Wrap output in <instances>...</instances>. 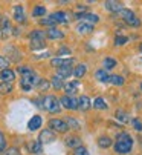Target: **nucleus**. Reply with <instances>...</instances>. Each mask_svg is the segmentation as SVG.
<instances>
[{
	"label": "nucleus",
	"instance_id": "5",
	"mask_svg": "<svg viewBox=\"0 0 142 155\" xmlns=\"http://www.w3.org/2000/svg\"><path fill=\"white\" fill-rule=\"evenodd\" d=\"M118 15H119L124 21H125V23L128 25V26H133V28H139L140 26V20H139V17L131 11V9H127V8H124L119 14H118Z\"/></svg>",
	"mask_w": 142,
	"mask_h": 155
},
{
	"label": "nucleus",
	"instance_id": "24",
	"mask_svg": "<svg viewBox=\"0 0 142 155\" xmlns=\"http://www.w3.org/2000/svg\"><path fill=\"white\" fill-rule=\"evenodd\" d=\"M98 146H99L101 149H109V147H112V146H113V141H112V138H110V137L103 135V137H99V138H98Z\"/></svg>",
	"mask_w": 142,
	"mask_h": 155
},
{
	"label": "nucleus",
	"instance_id": "26",
	"mask_svg": "<svg viewBox=\"0 0 142 155\" xmlns=\"http://www.w3.org/2000/svg\"><path fill=\"white\" fill-rule=\"evenodd\" d=\"M77 32L78 34H92L93 32V26L92 25H87V23H78L77 25Z\"/></svg>",
	"mask_w": 142,
	"mask_h": 155
},
{
	"label": "nucleus",
	"instance_id": "17",
	"mask_svg": "<svg viewBox=\"0 0 142 155\" xmlns=\"http://www.w3.org/2000/svg\"><path fill=\"white\" fill-rule=\"evenodd\" d=\"M41 124H43V118L40 115H32L28 121V130H31V132L38 130L41 127Z\"/></svg>",
	"mask_w": 142,
	"mask_h": 155
},
{
	"label": "nucleus",
	"instance_id": "6",
	"mask_svg": "<svg viewBox=\"0 0 142 155\" xmlns=\"http://www.w3.org/2000/svg\"><path fill=\"white\" fill-rule=\"evenodd\" d=\"M75 18L77 20H81L83 23H87V25H96L99 21V15L98 14H93V12H77L75 14Z\"/></svg>",
	"mask_w": 142,
	"mask_h": 155
},
{
	"label": "nucleus",
	"instance_id": "27",
	"mask_svg": "<svg viewBox=\"0 0 142 155\" xmlns=\"http://www.w3.org/2000/svg\"><path fill=\"white\" fill-rule=\"evenodd\" d=\"M64 121H66V124H67L69 130H78V129L81 127L75 117H66V120H64Z\"/></svg>",
	"mask_w": 142,
	"mask_h": 155
},
{
	"label": "nucleus",
	"instance_id": "15",
	"mask_svg": "<svg viewBox=\"0 0 142 155\" xmlns=\"http://www.w3.org/2000/svg\"><path fill=\"white\" fill-rule=\"evenodd\" d=\"M44 34H46L47 38H51V40H61V38H64V32L61 29H58L57 26L49 28L47 31H44Z\"/></svg>",
	"mask_w": 142,
	"mask_h": 155
},
{
	"label": "nucleus",
	"instance_id": "13",
	"mask_svg": "<svg viewBox=\"0 0 142 155\" xmlns=\"http://www.w3.org/2000/svg\"><path fill=\"white\" fill-rule=\"evenodd\" d=\"M63 87H64V91H66L67 97H72V95H74V94H77V92H78V89H80V81H78V80L67 81Z\"/></svg>",
	"mask_w": 142,
	"mask_h": 155
},
{
	"label": "nucleus",
	"instance_id": "4",
	"mask_svg": "<svg viewBox=\"0 0 142 155\" xmlns=\"http://www.w3.org/2000/svg\"><path fill=\"white\" fill-rule=\"evenodd\" d=\"M43 109L47 110L49 114H58L61 110L60 100L55 95H46V97H43Z\"/></svg>",
	"mask_w": 142,
	"mask_h": 155
},
{
	"label": "nucleus",
	"instance_id": "32",
	"mask_svg": "<svg viewBox=\"0 0 142 155\" xmlns=\"http://www.w3.org/2000/svg\"><path fill=\"white\" fill-rule=\"evenodd\" d=\"M93 107L99 109V110H104V109H107V103L104 101V98L98 97V98H95V101H93Z\"/></svg>",
	"mask_w": 142,
	"mask_h": 155
},
{
	"label": "nucleus",
	"instance_id": "18",
	"mask_svg": "<svg viewBox=\"0 0 142 155\" xmlns=\"http://www.w3.org/2000/svg\"><path fill=\"white\" fill-rule=\"evenodd\" d=\"M104 8H106L107 11H110V12H115V14H119V12L124 9V6H122L121 3L113 2V0H109V2H106V3H104Z\"/></svg>",
	"mask_w": 142,
	"mask_h": 155
},
{
	"label": "nucleus",
	"instance_id": "34",
	"mask_svg": "<svg viewBox=\"0 0 142 155\" xmlns=\"http://www.w3.org/2000/svg\"><path fill=\"white\" fill-rule=\"evenodd\" d=\"M44 14H46V8L43 5H38V6H35L32 9V17H41Z\"/></svg>",
	"mask_w": 142,
	"mask_h": 155
},
{
	"label": "nucleus",
	"instance_id": "7",
	"mask_svg": "<svg viewBox=\"0 0 142 155\" xmlns=\"http://www.w3.org/2000/svg\"><path fill=\"white\" fill-rule=\"evenodd\" d=\"M49 129L54 132V134H55V132H60V134H66V132L69 130L66 121L61 120V118H52V120H49Z\"/></svg>",
	"mask_w": 142,
	"mask_h": 155
},
{
	"label": "nucleus",
	"instance_id": "16",
	"mask_svg": "<svg viewBox=\"0 0 142 155\" xmlns=\"http://www.w3.org/2000/svg\"><path fill=\"white\" fill-rule=\"evenodd\" d=\"M14 20L17 21V23L23 25L26 21V15H25V8H23L21 5H17L14 6Z\"/></svg>",
	"mask_w": 142,
	"mask_h": 155
},
{
	"label": "nucleus",
	"instance_id": "14",
	"mask_svg": "<svg viewBox=\"0 0 142 155\" xmlns=\"http://www.w3.org/2000/svg\"><path fill=\"white\" fill-rule=\"evenodd\" d=\"M14 80H15V72L12 69L6 68L0 71V81L2 83H14Z\"/></svg>",
	"mask_w": 142,
	"mask_h": 155
},
{
	"label": "nucleus",
	"instance_id": "42",
	"mask_svg": "<svg viewBox=\"0 0 142 155\" xmlns=\"http://www.w3.org/2000/svg\"><path fill=\"white\" fill-rule=\"evenodd\" d=\"M32 103H35V104H37V107L43 109V97H40V98H35V100H32Z\"/></svg>",
	"mask_w": 142,
	"mask_h": 155
},
{
	"label": "nucleus",
	"instance_id": "2",
	"mask_svg": "<svg viewBox=\"0 0 142 155\" xmlns=\"http://www.w3.org/2000/svg\"><path fill=\"white\" fill-rule=\"evenodd\" d=\"M113 149L116 153L119 155H125V153H130L131 149H133V138L130 134L127 132H122L116 137V141L113 143Z\"/></svg>",
	"mask_w": 142,
	"mask_h": 155
},
{
	"label": "nucleus",
	"instance_id": "30",
	"mask_svg": "<svg viewBox=\"0 0 142 155\" xmlns=\"http://www.w3.org/2000/svg\"><path fill=\"white\" fill-rule=\"evenodd\" d=\"M109 83H112V84H115V86H122V84L125 83V80H124L122 75H110Z\"/></svg>",
	"mask_w": 142,
	"mask_h": 155
},
{
	"label": "nucleus",
	"instance_id": "44",
	"mask_svg": "<svg viewBox=\"0 0 142 155\" xmlns=\"http://www.w3.org/2000/svg\"><path fill=\"white\" fill-rule=\"evenodd\" d=\"M63 54H67V55H69V54H70V49H69V48H61V49L58 51V54H57V55H58V57H61Z\"/></svg>",
	"mask_w": 142,
	"mask_h": 155
},
{
	"label": "nucleus",
	"instance_id": "33",
	"mask_svg": "<svg viewBox=\"0 0 142 155\" xmlns=\"http://www.w3.org/2000/svg\"><path fill=\"white\" fill-rule=\"evenodd\" d=\"M37 89L38 91H46V89H49V87H51V83H49V80H38V83H37Z\"/></svg>",
	"mask_w": 142,
	"mask_h": 155
},
{
	"label": "nucleus",
	"instance_id": "10",
	"mask_svg": "<svg viewBox=\"0 0 142 155\" xmlns=\"http://www.w3.org/2000/svg\"><path fill=\"white\" fill-rule=\"evenodd\" d=\"M74 63V58L72 57H55L51 60V64L54 66V68H63V66H72Z\"/></svg>",
	"mask_w": 142,
	"mask_h": 155
},
{
	"label": "nucleus",
	"instance_id": "1",
	"mask_svg": "<svg viewBox=\"0 0 142 155\" xmlns=\"http://www.w3.org/2000/svg\"><path fill=\"white\" fill-rule=\"evenodd\" d=\"M17 72L21 75V80H20V87L25 92H29L32 87L37 86L40 77L32 71V68H29V66H18L17 68Z\"/></svg>",
	"mask_w": 142,
	"mask_h": 155
},
{
	"label": "nucleus",
	"instance_id": "36",
	"mask_svg": "<svg viewBox=\"0 0 142 155\" xmlns=\"http://www.w3.org/2000/svg\"><path fill=\"white\" fill-rule=\"evenodd\" d=\"M127 41H128V38L125 35H116L115 37V46H122Z\"/></svg>",
	"mask_w": 142,
	"mask_h": 155
},
{
	"label": "nucleus",
	"instance_id": "31",
	"mask_svg": "<svg viewBox=\"0 0 142 155\" xmlns=\"http://www.w3.org/2000/svg\"><path fill=\"white\" fill-rule=\"evenodd\" d=\"M41 144L38 143V141H29V152H32V153H35V155H40V152H41Z\"/></svg>",
	"mask_w": 142,
	"mask_h": 155
},
{
	"label": "nucleus",
	"instance_id": "25",
	"mask_svg": "<svg viewBox=\"0 0 142 155\" xmlns=\"http://www.w3.org/2000/svg\"><path fill=\"white\" fill-rule=\"evenodd\" d=\"M115 117H116L118 121H121V123H124V124L130 123V115H128L127 112H124V110H121V109H118L116 112H115Z\"/></svg>",
	"mask_w": 142,
	"mask_h": 155
},
{
	"label": "nucleus",
	"instance_id": "23",
	"mask_svg": "<svg viewBox=\"0 0 142 155\" xmlns=\"http://www.w3.org/2000/svg\"><path fill=\"white\" fill-rule=\"evenodd\" d=\"M95 78L101 83H109V78H110V74L106 71V69H98L95 72Z\"/></svg>",
	"mask_w": 142,
	"mask_h": 155
},
{
	"label": "nucleus",
	"instance_id": "39",
	"mask_svg": "<svg viewBox=\"0 0 142 155\" xmlns=\"http://www.w3.org/2000/svg\"><path fill=\"white\" fill-rule=\"evenodd\" d=\"M9 66V60L3 55H0V69H6Z\"/></svg>",
	"mask_w": 142,
	"mask_h": 155
},
{
	"label": "nucleus",
	"instance_id": "3",
	"mask_svg": "<svg viewBox=\"0 0 142 155\" xmlns=\"http://www.w3.org/2000/svg\"><path fill=\"white\" fill-rule=\"evenodd\" d=\"M29 40H31V49L32 51H38V49H44L46 46V34L41 29H34L29 34Z\"/></svg>",
	"mask_w": 142,
	"mask_h": 155
},
{
	"label": "nucleus",
	"instance_id": "35",
	"mask_svg": "<svg viewBox=\"0 0 142 155\" xmlns=\"http://www.w3.org/2000/svg\"><path fill=\"white\" fill-rule=\"evenodd\" d=\"M12 91V83H2L0 81V94H9Z\"/></svg>",
	"mask_w": 142,
	"mask_h": 155
},
{
	"label": "nucleus",
	"instance_id": "19",
	"mask_svg": "<svg viewBox=\"0 0 142 155\" xmlns=\"http://www.w3.org/2000/svg\"><path fill=\"white\" fill-rule=\"evenodd\" d=\"M64 143H66V146H67V147L77 149V147H80V146H81V138H80V137H77V135H69V137H66Z\"/></svg>",
	"mask_w": 142,
	"mask_h": 155
},
{
	"label": "nucleus",
	"instance_id": "21",
	"mask_svg": "<svg viewBox=\"0 0 142 155\" xmlns=\"http://www.w3.org/2000/svg\"><path fill=\"white\" fill-rule=\"evenodd\" d=\"M92 107V100L87 95H81L78 98V109L80 110H89Z\"/></svg>",
	"mask_w": 142,
	"mask_h": 155
},
{
	"label": "nucleus",
	"instance_id": "40",
	"mask_svg": "<svg viewBox=\"0 0 142 155\" xmlns=\"http://www.w3.org/2000/svg\"><path fill=\"white\" fill-rule=\"evenodd\" d=\"M5 149H6V138L2 134V130H0V152H3Z\"/></svg>",
	"mask_w": 142,
	"mask_h": 155
},
{
	"label": "nucleus",
	"instance_id": "45",
	"mask_svg": "<svg viewBox=\"0 0 142 155\" xmlns=\"http://www.w3.org/2000/svg\"><path fill=\"white\" fill-rule=\"evenodd\" d=\"M139 51L142 52V43H140V45H139Z\"/></svg>",
	"mask_w": 142,
	"mask_h": 155
},
{
	"label": "nucleus",
	"instance_id": "38",
	"mask_svg": "<svg viewBox=\"0 0 142 155\" xmlns=\"http://www.w3.org/2000/svg\"><path fill=\"white\" fill-rule=\"evenodd\" d=\"M74 155H90V153H89V150L84 146H80V147H77L74 150Z\"/></svg>",
	"mask_w": 142,
	"mask_h": 155
},
{
	"label": "nucleus",
	"instance_id": "9",
	"mask_svg": "<svg viewBox=\"0 0 142 155\" xmlns=\"http://www.w3.org/2000/svg\"><path fill=\"white\" fill-rule=\"evenodd\" d=\"M60 104H61V107L69 109V110H78V98H75V97L63 95L60 98Z\"/></svg>",
	"mask_w": 142,
	"mask_h": 155
},
{
	"label": "nucleus",
	"instance_id": "41",
	"mask_svg": "<svg viewBox=\"0 0 142 155\" xmlns=\"http://www.w3.org/2000/svg\"><path fill=\"white\" fill-rule=\"evenodd\" d=\"M130 121H131V124L134 126V129H136L137 132H142V123H140L137 118H131Z\"/></svg>",
	"mask_w": 142,
	"mask_h": 155
},
{
	"label": "nucleus",
	"instance_id": "11",
	"mask_svg": "<svg viewBox=\"0 0 142 155\" xmlns=\"http://www.w3.org/2000/svg\"><path fill=\"white\" fill-rule=\"evenodd\" d=\"M0 32H2L0 35H3V37H8L11 35V32H14L11 20L8 17H2V20H0Z\"/></svg>",
	"mask_w": 142,
	"mask_h": 155
},
{
	"label": "nucleus",
	"instance_id": "8",
	"mask_svg": "<svg viewBox=\"0 0 142 155\" xmlns=\"http://www.w3.org/2000/svg\"><path fill=\"white\" fill-rule=\"evenodd\" d=\"M55 138H57V135L54 134L51 129H44V130L40 132V135H38V140H37V141L43 146V144H51V143H54Z\"/></svg>",
	"mask_w": 142,
	"mask_h": 155
},
{
	"label": "nucleus",
	"instance_id": "28",
	"mask_svg": "<svg viewBox=\"0 0 142 155\" xmlns=\"http://www.w3.org/2000/svg\"><path fill=\"white\" fill-rule=\"evenodd\" d=\"M116 63H118V61H116V60H115L113 57H106V58L103 60V64H104V69H106L107 72H109L110 69H113V68H115V66H116Z\"/></svg>",
	"mask_w": 142,
	"mask_h": 155
},
{
	"label": "nucleus",
	"instance_id": "29",
	"mask_svg": "<svg viewBox=\"0 0 142 155\" xmlns=\"http://www.w3.org/2000/svg\"><path fill=\"white\" fill-rule=\"evenodd\" d=\"M49 83H51V86L54 87V89H63V86H64V81L60 77H57V75H54Z\"/></svg>",
	"mask_w": 142,
	"mask_h": 155
},
{
	"label": "nucleus",
	"instance_id": "20",
	"mask_svg": "<svg viewBox=\"0 0 142 155\" xmlns=\"http://www.w3.org/2000/svg\"><path fill=\"white\" fill-rule=\"evenodd\" d=\"M72 72H74V68L72 66H63V68H58L57 69V77H60L61 80H64V78H69L70 75H72Z\"/></svg>",
	"mask_w": 142,
	"mask_h": 155
},
{
	"label": "nucleus",
	"instance_id": "22",
	"mask_svg": "<svg viewBox=\"0 0 142 155\" xmlns=\"http://www.w3.org/2000/svg\"><path fill=\"white\" fill-rule=\"evenodd\" d=\"M77 78H83L86 74H87V64H84V63H80V64H77L75 68H74V72H72Z\"/></svg>",
	"mask_w": 142,
	"mask_h": 155
},
{
	"label": "nucleus",
	"instance_id": "12",
	"mask_svg": "<svg viewBox=\"0 0 142 155\" xmlns=\"http://www.w3.org/2000/svg\"><path fill=\"white\" fill-rule=\"evenodd\" d=\"M51 17H52V20L55 21L57 25H58V23L67 25L69 21H70V15H69V12H64V11H57V12L51 14Z\"/></svg>",
	"mask_w": 142,
	"mask_h": 155
},
{
	"label": "nucleus",
	"instance_id": "46",
	"mask_svg": "<svg viewBox=\"0 0 142 155\" xmlns=\"http://www.w3.org/2000/svg\"><path fill=\"white\" fill-rule=\"evenodd\" d=\"M140 89H142V83H140Z\"/></svg>",
	"mask_w": 142,
	"mask_h": 155
},
{
	"label": "nucleus",
	"instance_id": "43",
	"mask_svg": "<svg viewBox=\"0 0 142 155\" xmlns=\"http://www.w3.org/2000/svg\"><path fill=\"white\" fill-rule=\"evenodd\" d=\"M5 155H20V153H18V150H17L15 147H11V149H8V150L5 152Z\"/></svg>",
	"mask_w": 142,
	"mask_h": 155
},
{
	"label": "nucleus",
	"instance_id": "37",
	"mask_svg": "<svg viewBox=\"0 0 142 155\" xmlns=\"http://www.w3.org/2000/svg\"><path fill=\"white\" fill-rule=\"evenodd\" d=\"M40 23L43 25V26H49V28H54L57 23H55V21L52 20V17L49 15V17H47V18H43V20H40Z\"/></svg>",
	"mask_w": 142,
	"mask_h": 155
}]
</instances>
